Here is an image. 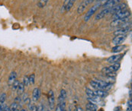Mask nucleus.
I'll return each mask as SVG.
<instances>
[{
    "label": "nucleus",
    "mask_w": 132,
    "mask_h": 111,
    "mask_svg": "<svg viewBox=\"0 0 132 111\" xmlns=\"http://www.w3.org/2000/svg\"><path fill=\"white\" fill-rule=\"evenodd\" d=\"M102 5V4L101 2H98V3H96L95 5H94L93 7H91V8H89V10L86 12V15H85V17H84V21H88L89 19L93 17V15H94L95 13V12L98 9V8H99Z\"/></svg>",
    "instance_id": "f257e3e1"
},
{
    "label": "nucleus",
    "mask_w": 132,
    "mask_h": 111,
    "mask_svg": "<svg viewBox=\"0 0 132 111\" xmlns=\"http://www.w3.org/2000/svg\"><path fill=\"white\" fill-rule=\"evenodd\" d=\"M131 16V12L129 10H128V8L121 10L120 12H116L115 14H114L112 16V20L119 18H129Z\"/></svg>",
    "instance_id": "f03ea898"
},
{
    "label": "nucleus",
    "mask_w": 132,
    "mask_h": 111,
    "mask_svg": "<svg viewBox=\"0 0 132 111\" xmlns=\"http://www.w3.org/2000/svg\"><path fill=\"white\" fill-rule=\"evenodd\" d=\"M120 66H121L120 63H118V62L114 63V64H112L110 66H109V67L103 68L102 70V72L105 75L108 74L109 72H117L120 69Z\"/></svg>",
    "instance_id": "7ed1b4c3"
},
{
    "label": "nucleus",
    "mask_w": 132,
    "mask_h": 111,
    "mask_svg": "<svg viewBox=\"0 0 132 111\" xmlns=\"http://www.w3.org/2000/svg\"><path fill=\"white\" fill-rule=\"evenodd\" d=\"M93 1H94V0H84V1H82V2L79 4V7H78V8H77V13L79 14V15L82 14V13L86 11V7H87L90 3H92Z\"/></svg>",
    "instance_id": "20e7f679"
},
{
    "label": "nucleus",
    "mask_w": 132,
    "mask_h": 111,
    "mask_svg": "<svg viewBox=\"0 0 132 111\" xmlns=\"http://www.w3.org/2000/svg\"><path fill=\"white\" fill-rule=\"evenodd\" d=\"M127 8H128V5H127L126 3H119V4L114 5V7L110 8V12H109V13L114 15V14H115V13L118 12H120V11H121V10L126 9Z\"/></svg>",
    "instance_id": "39448f33"
},
{
    "label": "nucleus",
    "mask_w": 132,
    "mask_h": 111,
    "mask_svg": "<svg viewBox=\"0 0 132 111\" xmlns=\"http://www.w3.org/2000/svg\"><path fill=\"white\" fill-rule=\"evenodd\" d=\"M48 104L51 110H54L55 107V98L53 91H49L48 92Z\"/></svg>",
    "instance_id": "423d86ee"
},
{
    "label": "nucleus",
    "mask_w": 132,
    "mask_h": 111,
    "mask_svg": "<svg viewBox=\"0 0 132 111\" xmlns=\"http://www.w3.org/2000/svg\"><path fill=\"white\" fill-rule=\"evenodd\" d=\"M128 21H129V18L115 19V20H112V21L111 22L110 25H111V27H119L121 24H125V22H127Z\"/></svg>",
    "instance_id": "0eeeda50"
},
{
    "label": "nucleus",
    "mask_w": 132,
    "mask_h": 111,
    "mask_svg": "<svg viewBox=\"0 0 132 111\" xmlns=\"http://www.w3.org/2000/svg\"><path fill=\"white\" fill-rule=\"evenodd\" d=\"M122 56H123V55H121V54H116V55H111L110 57L107 58L106 62H107L108 63H109V64L117 63V62H118L121 59Z\"/></svg>",
    "instance_id": "6e6552de"
},
{
    "label": "nucleus",
    "mask_w": 132,
    "mask_h": 111,
    "mask_svg": "<svg viewBox=\"0 0 132 111\" xmlns=\"http://www.w3.org/2000/svg\"><path fill=\"white\" fill-rule=\"evenodd\" d=\"M131 31V27H121L116 30L114 32V36H121V35H126L127 33H128Z\"/></svg>",
    "instance_id": "1a4fd4ad"
},
{
    "label": "nucleus",
    "mask_w": 132,
    "mask_h": 111,
    "mask_svg": "<svg viewBox=\"0 0 132 111\" xmlns=\"http://www.w3.org/2000/svg\"><path fill=\"white\" fill-rule=\"evenodd\" d=\"M110 12V9L109 8H103L102 10H101L96 15H95V19L96 21H98V20H101L103 18H105L107 15H109Z\"/></svg>",
    "instance_id": "9d476101"
},
{
    "label": "nucleus",
    "mask_w": 132,
    "mask_h": 111,
    "mask_svg": "<svg viewBox=\"0 0 132 111\" xmlns=\"http://www.w3.org/2000/svg\"><path fill=\"white\" fill-rule=\"evenodd\" d=\"M121 0H106L105 2L103 4V8H111L114 7V5H118L120 3Z\"/></svg>",
    "instance_id": "9b49d317"
},
{
    "label": "nucleus",
    "mask_w": 132,
    "mask_h": 111,
    "mask_svg": "<svg viewBox=\"0 0 132 111\" xmlns=\"http://www.w3.org/2000/svg\"><path fill=\"white\" fill-rule=\"evenodd\" d=\"M127 38V35H121V36H115L114 38L112 40V43L115 46L117 45H121L123 43Z\"/></svg>",
    "instance_id": "f8f14e48"
},
{
    "label": "nucleus",
    "mask_w": 132,
    "mask_h": 111,
    "mask_svg": "<svg viewBox=\"0 0 132 111\" xmlns=\"http://www.w3.org/2000/svg\"><path fill=\"white\" fill-rule=\"evenodd\" d=\"M40 97V90L38 88H35L33 90V93H32V100L33 101H38Z\"/></svg>",
    "instance_id": "ddd939ff"
},
{
    "label": "nucleus",
    "mask_w": 132,
    "mask_h": 111,
    "mask_svg": "<svg viewBox=\"0 0 132 111\" xmlns=\"http://www.w3.org/2000/svg\"><path fill=\"white\" fill-rule=\"evenodd\" d=\"M67 92L65 90H61L60 93V95L58 97V104H60V103H63V102H66V98H67Z\"/></svg>",
    "instance_id": "4468645a"
},
{
    "label": "nucleus",
    "mask_w": 132,
    "mask_h": 111,
    "mask_svg": "<svg viewBox=\"0 0 132 111\" xmlns=\"http://www.w3.org/2000/svg\"><path fill=\"white\" fill-rule=\"evenodd\" d=\"M94 93L95 96L98 97H105L108 95V92L107 91L105 90H101V89H97V90H94Z\"/></svg>",
    "instance_id": "2eb2a0df"
},
{
    "label": "nucleus",
    "mask_w": 132,
    "mask_h": 111,
    "mask_svg": "<svg viewBox=\"0 0 132 111\" xmlns=\"http://www.w3.org/2000/svg\"><path fill=\"white\" fill-rule=\"evenodd\" d=\"M125 48H126L125 45H117L112 49V52L114 53H118L123 51Z\"/></svg>",
    "instance_id": "dca6fc26"
},
{
    "label": "nucleus",
    "mask_w": 132,
    "mask_h": 111,
    "mask_svg": "<svg viewBox=\"0 0 132 111\" xmlns=\"http://www.w3.org/2000/svg\"><path fill=\"white\" fill-rule=\"evenodd\" d=\"M16 78H17V73L15 72H11V74H10L9 77V81H8L9 85H12L15 82V81L16 80Z\"/></svg>",
    "instance_id": "f3484780"
},
{
    "label": "nucleus",
    "mask_w": 132,
    "mask_h": 111,
    "mask_svg": "<svg viewBox=\"0 0 132 111\" xmlns=\"http://www.w3.org/2000/svg\"><path fill=\"white\" fill-rule=\"evenodd\" d=\"M86 107L87 110H90L92 111H97L98 110V106L95 104L91 103V102H89L88 104H86Z\"/></svg>",
    "instance_id": "a211bd4d"
},
{
    "label": "nucleus",
    "mask_w": 132,
    "mask_h": 111,
    "mask_svg": "<svg viewBox=\"0 0 132 111\" xmlns=\"http://www.w3.org/2000/svg\"><path fill=\"white\" fill-rule=\"evenodd\" d=\"M24 88H25V86L24 85V84H23V82H20L19 85V86H18V88H17V94H18V95H22L24 92Z\"/></svg>",
    "instance_id": "6ab92c4d"
},
{
    "label": "nucleus",
    "mask_w": 132,
    "mask_h": 111,
    "mask_svg": "<svg viewBox=\"0 0 132 111\" xmlns=\"http://www.w3.org/2000/svg\"><path fill=\"white\" fill-rule=\"evenodd\" d=\"M88 100L91 103H93V104H98V102H100V97H88Z\"/></svg>",
    "instance_id": "aec40b11"
},
{
    "label": "nucleus",
    "mask_w": 132,
    "mask_h": 111,
    "mask_svg": "<svg viewBox=\"0 0 132 111\" xmlns=\"http://www.w3.org/2000/svg\"><path fill=\"white\" fill-rule=\"evenodd\" d=\"M49 0H39L38 3V6L39 8H44L46 6Z\"/></svg>",
    "instance_id": "412c9836"
},
{
    "label": "nucleus",
    "mask_w": 132,
    "mask_h": 111,
    "mask_svg": "<svg viewBox=\"0 0 132 111\" xmlns=\"http://www.w3.org/2000/svg\"><path fill=\"white\" fill-rule=\"evenodd\" d=\"M86 93L88 95V97H97L95 96L94 93V90H92L90 88H86Z\"/></svg>",
    "instance_id": "4be33fe9"
},
{
    "label": "nucleus",
    "mask_w": 132,
    "mask_h": 111,
    "mask_svg": "<svg viewBox=\"0 0 132 111\" xmlns=\"http://www.w3.org/2000/svg\"><path fill=\"white\" fill-rule=\"evenodd\" d=\"M9 108H10V110L11 111H16L18 110V108H19V104H18V103H16V102L12 103V105L9 107Z\"/></svg>",
    "instance_id": "5701e85b"
},
{
    "label": "nucleus",
    "mask_w": 132,
    "mask_h": 111,
    "mask_svg": "<svg viewBox=\"0 0 132 111\" xmlns=\"http://www.w3.org/2000/svg\"><path fill=\"white\" fill-rule=\"evenodd\" d=\"M6 97H7V96H6V94L5 93H2L0 95V104L5 103V101L6 100Z\"/></svg>",
    "instance_id": "b1692460"
},
{
    "label": "nucleus",
    "mask_w": 132,
    "mask_h": 111,
    "mask_svg": "<svg viewBox=\"0 0 132 111\" xmlns=\"http://www.w3.org/2000/svg\"><path fill=\"white\" fill-rule=\"evenodd\" d=\"M23 84L25 87L28 86L29 85V77L28 75H25L23 78Z\"/></svg>",
    "instance_id": "393cba45"
},
{
    "label": "nucleus",
    "mask_w": 132,
    "mask_h": 111,
    "mask_svg": "<svg viewBox=\"0 0 132 111\" xmlns=\"http://www.w3.org/2000/svg\"><path fill=\"white\" fill-rule=\"evenodd\" d=\"M35 74H31L29 76V85L35 84Z\"/></svg>",
    "instance_id": "a878e982"
},
{
    "label": "nucleus",
    "mask_w": 132,
    "mask_h": 111,
    "mask_svg": "<svg viewBox=\"0 0 132 111\" xmlns=\"http://www.w3.org/2000/svg\"><path fill=\"white\" fill-rule=\"evenodd\" d=\"M19 83H20V82H19V81H18V80H15V82L12 85V90H13V91H16V90H17Z\"/></svg>",
    "instance_id": "bb28decb"
},
{
    "label": "nucleus",
    "mask_w": 132,
    "mask_h": 111,
    "mask_svg": "<svg viewBox=\"0 0 132 111\" xmlns=\"http://www.w3.org/2000/svg\"><path fill=\"white\" fill-rule=\"evenodd\" d=\"M28 94H23V98H22V100H24V101H25L26 100H28Z\"/></svg>",
    "instance_id": "cd10ccee"
},
{
    "label": "nucleus",
    "mask_w": 132,
    "mask_h": 111,
    "mask_svg": "<svg viewBox=\"0 0 132 111\" xmlns=\"http://www.w3.org/2000/svg\"><path fill=\"white\" fill-rule=\"evenodd\" d=\"M38 111H44V107L41 104L39 106H38Z\"/></svg>",
    "instance_id": "c85d7f7f"
},
{
    "label": "nucleus",
    "mask_w": 132,
    "mask_h": 111,
    "mask_svg": "<svg viewBox=\"0 0 132 111\" xmlns=\"http://www.w3.org/2000/svg\"><path fill=\"white\" fill-rule=\"evenodd\" d=\"M64 110H65V109H64ZM63 108H62L59 104H57V107H56V110L55 111H63Z\"/></svg>",
    "instance_id": "c756f323"
},
{
    "label": "nucleus",
    "mask_w": 132,
    "mask_h": 111,
    "mask_svg": "<svg viewBox=\"0 0 132 111\" xmlns=\"http://www.w3.org/2000/svg\"><path fill=\"white\" fill-rule=\"evenodd\" d=\"M6 107V105L5 104H0V111H3L4 110V109H5V107Z\"/></svg>",
    "instance_id": "7c9ffc66"
},
{
    "label": "nucleus",
    "mask_w": 132,
    "mask_h": 111,
    "mask_svg": "<svg viewBox=\"0 0 132 111\" xmlns=\"http://www.w3.org/2000/svg\"><path fill=\"white\" fill-rule=\"evenodd\" d=\"M131 100H130L128 102V108H130V109H131Z\"/></svg>",
    "instance_id": "2f4dec72"
},
{
    "label": "nucleus",
    "mask_w": 132,
    "mask_h": 111,
    "mask_svg": "<svg viewBox=\"0 0 132 111\" xmlns=\"http://www.w3.org/2000/svg\"><path fill=\"white\" fill-rule=\"evenodd\" d=\"M98 1L99 2H105L106 0H98Z\"/></svg>",
    "instance_id": "473e14b6"
},
{
    "label": "nucleus",
    "mask_w": 132,
    "mask_h": 111,
    "mask_svg": "<svg viewBox=\"0 0 132 111\" xmlns=\"http://www.w3.org/2000/svg\"><path fill=\"white\" fill-rule=\"evenodd\" d=\"M78 111H82V108H81V107H80V108L79 107V108H78Z\"/></svg>",
    "instance_id": "72a5a7b5"
},
{
    "label": "nucleus",
    "mask_w": 132,
    "mask_h": 111,
    "mask_svg": "<svg viewBox=\"0 0 132 111\" xmlns=\"http://www.w3.org/2000/svg\"><path fill=\"white\" fill-rule=\"evenodd\" d=\"M20 111H27V110H26L25 109H21V110Z\"/></svg>",
    "instance_id": "f704fd0d"
},
{
    "label": "nucleus",
    "mask_w": 132,
    "mask_h": 111,
    "mask_svg": "<svg viewBox=\"0 0 132 111\" xmlns=\"http://www.w3.org/2000/svg\"><path fill=\"white\" fill-rule=\"evenodd\" d=\"M86 111H92V110H87V109H86Z\"/></svg>",
    "instance_id": "c9c22d12"
},
{
    "label": "nucleus",
    "mask_w": 132,
    "mask_h": 111,
    "mask_svg": "<svg viewBox=\"0 0 132 111\" xmlns=\"http://www.w3.org/2000/svg\"><path fill=\"white\" fill-rule=\"evenodd\" d=\"M63 111H67V110H63Z\"/></svg>",
    "instance_id": "e433bc0d"
},
{
    "label": "nucleus",
    "mask_w": 132,
    "mask_h": 111,
    "mask_svg": "<svg viewBox=\"0 0 132 111\" xmlns=\"http://www.w3.org/2000/svg\"><path fill=\"white\" fill-rule=\"evenodd\" d=\"M47 111H51V110H47Z\"/></svg>",
    "instance_id": "4c0bfd02"
}]
</instances>
